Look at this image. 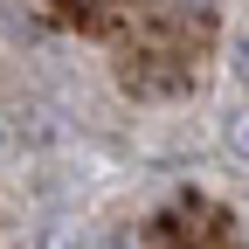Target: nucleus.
Here are the masks:
<instances>
[{
  "instance_id": "1",
  "label": "nucleus",
  "mask_w": 249,
  "mask_h": 249,
  "mask_svg": "<svg viewBox=\"0 0 249 249\" xmlns=\"http://www.w3.org/2000/svg\"><path fill=\"white\" fill-rule=\"evenodd\" d=\"M222 132H229V152H242V160H249V104H235V111H229Z\"/></svg>"
}]
</instances>
